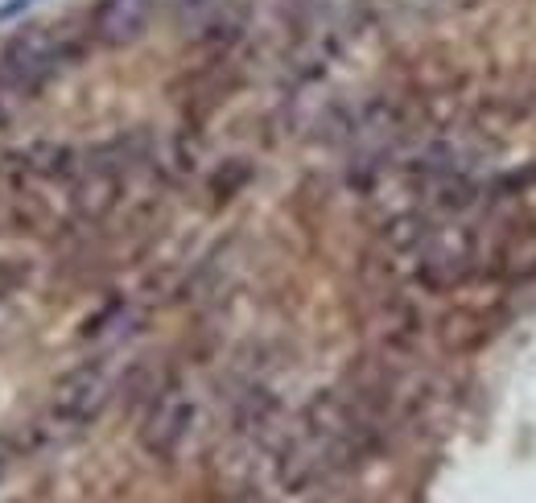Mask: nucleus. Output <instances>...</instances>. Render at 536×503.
<instances>
[{
    "mask_svg": "<svg viewBox=\"0 0 536 503\" xmlns=\"http://www.w3.org/2000/svg\"><path fill=\"white\" fill-rule=\"evenodd\" d=\"M75 58V46L54 25H25L0 46V87L9 95H33L54 83L66 62Z\"/></svg>",
    "mask_w": 536,
    "mask_h": 503,
    "instance_id": "nucleus-1",
    "label": "nucleus"
},
{
    "mask_svg": "<svg viewBox=\"0 0 536 503\" xmlns=\"http://www.w3.org/2000/svg\"><path fill=\"white\" fill-rule=\"evenodd\" d=\"M108 400H112L108 367L104 363H79L66 376H58V384L50 388V421L62 425L66 433L87 429L108 409Z\"/></svg>",
    "mask_w": 536,
    "mask_h": 503,
    "instance_id": "nucleus-2",
    "label": "nucleus"
},
{
    "mask_svg": "<svg viewBox=\"0 0 536 503\" xmlns=\"http://www.w3.org/2000/svg\"><path fill=\"white\" fill-rule=\"evenodd\" d=\"M190 429H194V396L186 388H161L153 392L149 400V409L141 417V446L161 458V462H170L186 438H190Z\"/></svg>",
    "mask_w": 536,
    "mask_h": 503,
    "instance_id": "nucleus-3",
    "label": "nucleus"
},
{
    "mask_svg": "<svg viewBox=\"0 0 536 503\" xmlns=\"http://www.w3.org/2000/svg\"><path fill=\"white\" fill-rule=\"evenodd\" d=\"M149 21H153V0H95V9L87 17V33L99 46L124 50L145 38Z\"/></svg>",
    "mask_w": 536,
    "mask_h": 503,
    "instance_id": "nucleus-4",
    "label": "nucleus"
},
{
    "mask_svg": "<svg viewBox=\"0 0 536 503\" xmlns=\"http://www.w3.org/2000/svg\"><path fill=\"white\" fill-rule=\"evenodd\" d=\"M120 190H124L120 165L79 157L75 174H71V207H75V215H83V219H91V223L104 219V215L116 207Z\"/></svg>",
    "mask_w": 536,
    "mask_h": 503,
    "instance_id": "nucleus-5",
    "label": "nucleus"
},
{
    "mask_svg": "<svg viewBox=\"0 0 536 503\" xmlns=\"http://www.w3.org/2000/svg\"><path fill=\"white\" fill-rule=\"evenodd\" d=\"M25 277H29L25 260H0V301L13 297V293L25 285Z\"/></svg>",
    "mask_w": 536,
    "mask_h": 503,
    "instance_id": "nucleus-6",
    "label": "nucleus"
},
{
    "mask_svg": "<svg viewBox=\"0 0 536 503\" xmlns=\"http://www.w3.org/2000/svg\"><path fill=\"white\" fill-rule=\"evenodd\" d=\"M13 454H17V450H13V442L5 438V433H0V479L9 475V466H13Z\"/></svg>",
    "mask_w": 536,
    "mask_h": 503,
    "instance_id": "nucleus-7",
    "label": "nucleus"
}]
</instances>
